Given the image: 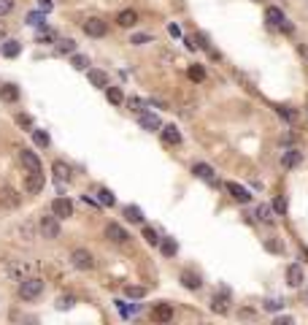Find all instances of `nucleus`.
Listing matches in <instances>:
<instances>
[{
    "label": "nucleus",
    "mask_w": 308,
    "mask_h": 325,
    "mask_svg": "<svg viewBox=\"0 0 308 325\" xmlns=\"http://www.w3.org/2000/svg\"><path fill=\"white\" fill-rule=\"evenodd\" d=\"M41 290H44V282L36 279V276H28V279L19 282V298L22 301H36L41 295Z\"/></svg>",
    "instance_id": "f257e3e1"
},
{
    "label": "nucleus",
    "mask_w": 308,
    "mask_h": 325,
    "mask_svg": "<svg viewBox=\"0 0 308 325\" xmlns=\"http://www.w3.org/2000/svg\"><path fill=\"white\" fill-rule=\"evenodd\" d=\"M70 263L78 271H92V268H95V257H92V252L84 249V247H78V249L70 252Z\"/></svg>",
    "instance_id": "f03ea898"
},
{
    "label": "nucleus",
    "mask_w": 308,
    "mask_h": 325,
    "mask_svg": "<svg viewBox=\"0 0 308 325\" xmlns=\"http://www.w3.org/2000/svg\"><path fill=\"white\" fill-rule=\"evenodd\" d=\"M38 228H41L44 238H60V217L54 211H52V214H44L41 222H38Z\"/></svg>",
    "instance_id": "7ed1b4c3"
},
{
    "label": "nucleus",
    "mask_w": 308,
    "mask_h": 325,
    "mask_svg": "<svg viewBox=\"0 0 308 325\" xmlns=\"http://www.w3.org/2000/svg\"><path fill=\"white\" fill-rule=\"evenodd\" d=\"M82 28H84V33H86L90 38H103L106 33H108V25H106L103 19H98V17L86 19V22L82 25Z\"/></svg>",
    "instance_id": "20e7f679"
},
{
    "label": "nucleus",
    "mask_w": 308,
    "mask_h": 325,
    "mask_svg": "<svg viewBox=\"0 0 308 325\" xmlns=\"http://www.w3.org/2000/svg\"><path fill=\"white\" fill-rule=\"evenodd\" d=\"M44 174L41 171H30L28 179H24V192H30V195H36V192H41L44 190Z\"/></svg>",
    "instance_id": "39448f33"
},
{
    "label": "nucleus",
    "mask_w": 308,
    "mask_h": 325,
    "mask_svg": "<svg viewBox=\"0 0 308 325\" xmlns=\"http://www.w3.org/2000/svg\"><path fill=\"white\" fill-rule=\"evenodd\" d=\"M19 203H22V198H19V192L14 187H3V190H0V206H3V209H16Z\"/></svg>",
    "instance_id": "423d86ee"
},
{
    "label": "nucleus",
    "mask_w": 308,
    "mask_h": 325,
    "mask_svg": "<svg viewBox=\"0 0 308 325\" xmlns=\"http://www.w3.org/2000/svg\"><path fill=\"white\" fill-rule=\"evenodd\" d=\"M106 238H108V241H114V244H124L130 236H127V230L122 228V225L108 222V225H106Z\"/></svg>",
    "instance_id": "0eeeda50"
},
{
    "label": "nucleus",
    "mask_w": 308,
    "mask_h": 325,
    "mask_svg": "<svg viewBox=\"0 0 308 325\" xmlns=\"http://www.w3.org/2000/svg\"><path fill=\"white\" fill-rule=\"evenodd\" d=\"M224 190L230 192L232 198H236V201H240V203H249L252 201V192L244 187V184H238V182H227L224 184Z\"/></svg>",
    "instance_id": "6e6552de"
},
{
    "label": "nucleus",
    "mask_w": 308,
    "mask_h": 325,
    "mask_svg": "<svg viewBox=\"0 0 308 325\" xmlns=\"http://www.w3.org/2000/svg\"><path fill=\"white\" fill-rule=\"evenodd\" d=\"M52 211H54L60 220H65V217H73V203H70V198H54V203H52Z\"/></svg>",
    "instance_id": "1a4fd4ad"
},
{
    "label": "nucleus",
    "mask_w": 308,
    "mask_h": 325,
    "mask_svg": "<svg viewBox=\"0 0 308 325\" xmlns=\"http://www.w3.org/2000/svg\"><path fill=\"white\" fill-rule=\"evenodd\" d=\"M140 128H144V130H152V133H154V130H160V128H162V125H160V117L157 114H152V111H140Z\"/></svg>",
    "instance_id": "9d476101"
},
{
    "label": "nucleus",
    "mask_w": 308,
    "mask_h": 325,
    "mask_svg": "<svg viewBox=\"0 0 308 325\" xmlns=\"http://www.w3.org/2000/svg\"><path fill=\"white\" fill-rule=\"evenodd\" d=\"M152 317L157 322H170L173 320V306H170V303H157L154 311H152Z\"/></svg>",
    "instance_id": "9b49d317"
},
{
    "label": "nucleus",
    "mask_w": 308,
    "mask_h": 325,
    "mask_svg": "<svg viewBox=\"0 0 308 325\" xmlns=\"http://www.w3.org/2000/svg\"><path fill=\"white\" fill-rule=\"evenodd\" d=\"M19 157H22V165H24L28 171H41V160H38V155H36V152L22 149V152H19Z\"/></svg>",
    "instance_id": "f8f14e48"
},
{
    "label": "nucleus",
    "mask_w": 308,
    "mask_h": 325,
    "mask_svg": "<svg viewBox=\"0 0 308 325\" xmlns=\"http://www.w3.org/2000/svg\"><path fill=\"white\" fill-rule=\"evenodd\" d=\"M265 19H268V25H270V28H281V25H284V11L276 9V6H268Z\"/></svg>",
    "instance_id": "ddd939ff"
},
{
    "label": "nucleus",
    "mask_w": 308,
    "mask_h": 325,
    "mask_svg": "<svg viewBox=\"0 0 308 325\" xmlns=\"http://www.w3.org/2000/svg\"><path fill=\"white\" fill-rule=\"evenodd\" d=\"M286 282H290V287H300V284H303V268H300L298 263H292V266L286 268Z\"/></svg>",
    "instance_id": "4468645a"
},
{
    "label": "nucleus",
    "mask_w": 308,
    "mask_h": 325,
    "mask_svg": "<svg viewBox=\"0 0 308 325\" xmlns=\"http://www.w3.org/2000/svg\"><path fill=\"white\" fill-rule=\"evenodd\" d=\"M136 22H138V14L132 9H124V11H119V14H116V25H119V28H132Z\"/></svg>",
    "instance_id": "2eb2a0df"
},
{
    "label": "nucleus",
    "mask_w": 308,
    "mask_h": 325,
    "mask_svg": "<svg viewBox=\"0 0 308 325\" xmlns=\"http://www.w3.org/2000/svg\"><path fill=\"white\" fill-rule=\"evenodd\" d=\"M52 174H54L57 182H70V165L62 163V160H57L54 165H52Z\"/></svg>",
    "instance_id": "dca6fc26"
},
{
    "label": "nucleus",
    "mask_w": 308,
    "mask_h": 325,
    "mask_svg": "<svg viewBox=\"0 0 308 325\" xmlns=\"http://www.w3.org/2000/svg\"><path fill=\"white\" fill-rule=\"evenodd\" d=\"M86 76H90V82L95 84V87H108V74H106V71H98V68H90L86 71Z\"/></svg>",
    "instance_id": "f3484780"
},
{
    "label": "nucleus",
    "mask_w": 308,
    "mask_h": 325,
    "mask_svg": "<svg viewBox=\"0 0 308 325\" xmlns=\"http://www.w3.org/2000/svg\"><path fill=\"white\" fill-rule=\"evenodd\" d=\"M227 303H230V301H227V290H222V295H214V301H211V309L214 311H216V314H227V309H230V306H227Z\"/></svg>",
    "instance_id": "a211bd4d"
},
{
    "label": "nucleus",
    "mask_w": 308,
    "mask_h": 325,
    "mask_svg": "<svg viewBox=\"0 0 308 325\" xmlns=\"http://www.w3.org/2000/svg\"><path fill=\"white\" fill-rule=\"evenodd\" d=\"M182 282H184L186 290H200V284H203L195 271H182Z\"/></svg>",
    "instance_id": "6ab92c4d"
},
{
    "label": "nucleus",
    "mask_w": 308,
    "mask_h": 325,
    "mask_svg": "<svg viewBox=\"0 0 308 325\" xmlns=\"http://www.w3.org/2000/svg\"><path fill=\"white\" fill-rule=\"evenodd\" d=\"M162 138H165V144H182V133H178L176 125H165V128H162Z\"/></svg>",
    "instance_id": "aec40b11"
},
{
    "label": "nucleus",
    "mask_w": 308,
    "mask_h": 325,
    "mask_svg": "<svg viewBox=\"0 0 308 325\" xmlns=\"http://www.w3.org/2000/svg\"><path fill=\"white\" fill-rule=\"evenodd\" d=\"M0 98H3L6 103H14V101H19V90L14 84H3V87H0Z\"/></svg>",
    "instance_id": "412c9836"
},
{
    "label": "nucleus",
    "mask_w": 308,
    "mask_h": 325,
    "mask_svg": "<svg viewBox=\"0 0 308 325\" xmlns=\"http://www.w3.org/2000/svg\"><path fill=\"white\" fill-rule=\"evenodd\" d=\"M192 174H198L200 179H206V182H214V168H211V165H206V163H195Z\"/></svg>",
    "instance_id": "4be33fe9"
},
{
    "label": "nucleus",
    "mask_w": 308,
    "mask_h": 325,
    "mask_svg": "<svg viewBox=\"0 0 308 325\" xmlns=\"http://www.w3.org/2000/svg\"><path fill=\"white\" fill-rule=\"evenodd\" d=\"M106 98H108V103H114V106L124 103V95H122V90H119V87H106Z\"/></svg>",
    "instance_id": "5701e85b"
},
{
    "label": "nucleus",
    "mask_w": 308,
    "mask_h": 325,
    "mask_svg": "<svg viewBox=\"0 0 308 325\" xmlns=\"http://www.w3.org/2000/svg\"><path fill=\"white\" fill-rule=\"evenodd\" d=\"M281 160H284L286 168H294V165H298L300 160H303V155H300L298 149H290V152H284V157H281Z\"/></svg>",
    "instance_id": "b1692460"
},
{
    "label": "nucleus",
    "mask_w": 308,
    "mask_h": 325,
    "mask_svg": "<svg viewBox=\"0 0 308 325\" xmlns=\"http://www.w3.org/2000/svg\"><path fill=\"white\" fill-rule=\"evenodd\" d=\"M160 249H162V255H165V257H176L178 244L173 241V238H165V241H160Z\"/></svg>",
    "instance_id": "393cba45"
},
{
    "label": "nucleus",
    "mask_w": 308,
    "mask_h": 325,
    "mask_svg": "<svg viewBox=\"0 0 308 325\" xmlns=\"http://www.w3.org/2000/svg\"><path fill=\"white\" fill-rule=\"evenodd\" d=\"M124 217H127L130 222H136V225H138V222H144V211H140L138 206H132V203L124 209Z\"/></svg>",
    "instance_id": "a878e982"
},
{
    "label": "nucleus",
    "mask_w": 308,
    "mask_h": 325,
    "mask_svg": "<svg viewBox=\"0 0 308 325\" xmlns=\"http://www.w3.org/2000/svg\"><path fill=\"white\" fill-rule=\"evenodd\" d=\"M57 52L60 55H73V52H76V41H73V38H62V41L57 44Z\"/></svg>",
    "instance_id": "bb28decb"
},
{
    "label": "nucleus",
    "mask_w": 308,
    "mask_h": 325,
    "mask_svg": "<svg viewBox=\"0 0 308 325\" xmlns=\"http://www.w3.org/2000/svg\"><path fill=\"white\" fill-rule=\"evenodd\" d=\"M19 52H22L19 41H6V44H3V57H16Z\"/></svg>",
    "instance_id": "cd10ccee"
},
{
    "label": "nucleus",
    "mask_w": 308,
    "mask_h": 325,
    "mask_svg": "<svg viewBox=\"0 0 308 325\" xmlns=\"http://www.w3.org/2000/svg\"><path fill=\"white\" fill-rule=\"evenodd\" d=\"M70 65H73L76 71H90V60H86L84 55H73V57H70Z\"/></svg>",
    "instance_id": "c85d7f7f"
},
{
    "label": "nucleus",
    "mask_w": 308,
    "mask_h": 325,
    "mask_svg": "<svg viewBox=\"0 0 308 325\" xmlns=\"http://www.w3.org/2000/svg\"><path fill=\"white\" fill-rule=\"evenodd\" d=\"M254 217L257 220H262V222H273V211H270V206H257V211H254Z\"/></svg>",
    "instance_id": "c756f323"
},
{
    "label": "nucleus",
    "mask_w": 308,
    "mask_h": 325,
    "mask_svg": "<svg viewBox=\"0 0 308 325\" xmlns=\"http://www.w3.org/2000/svg\"><path fill=\"white\" fill-rule=\"evenodd\" d=\"M124 295H127V298H144V295H146V287H140V284H127V287H124Z\"/></svg>",
    "instance_id": "7c9ffc66"
},
{
    "label": "nucleus",
    "mask_w": 308,
    "mask_h": 325,
    "mask_svg": "<svg viewBox=\"0 0 308 325\" xmlns=\"http://www.w3.org/2000/svg\"><path fill=\"white\" fill-rule=\"evenodd\" d=\"M186 74H190L192 82H203V79H206V68H203V65H190Z\"/></svg>",
    "instance_id": "2f4dec72"
},
{
    "label": "nucleus",
    "mask_w": 308,
    "mask_h": 325,
    "mask_svg": "<svg viewBox=\"0 0 308 325\" xmlns=\"http://www.w3.org/2000/svg\"><path fill=\"white\" fill-rule=\"evenodd\" d=\"M144 238L152 244V247H157V244L162 241V238H160V233H157V230H154V228H144Z\"/></svg>",
    "instance_id": "473e14b6"
},
{
    "label": "nucleus",
    "mask_w": 308,
    "mask_h": 325,
    "mask_svg": "<svg viewBox=\"0 0 308 325\" xmlns=\"http://www.w3.org/2000/svg\"><path fill=\"white\" fill-rule=\"evenodd\" d=\"M32 138H36L38 147H49V133L46 130H32Z\"/></svg>",
    "instance_id": "72a5a7b5"
},
{
    "label": "nucleus",
    "mask_w": 308,
    "mask_h": 325,
    "mask_svg": "<svg viewBox=\"0 0 308 325\" xmlns=\"http://www.w3.org/2000/svg\"><path fill=\"white\" fill-rule=\"evenodd\" d=\"M28 22L32 25V28H41L44 25V11H32V14H28Z\"/></svg>",
    "instance_id": "f704fd0d"
},
{
    "label": "nucleus",
    "mask_w": 308,
    "mask_h": 325,
    "mask_svg": "<svg viewBox=\"0 0 308 325\" xmlns=\"http://www.w3.org/2000/svg\"><path fill=\"white\" fill-rule=\"evenodd\" d=\"M273 211H276V214H286V198L284 195H278L276 201H273Z\"/></svg>",
    "instance_id": "c9c22d12"
},
{
    "label": "nucleus",
    "mask_w": 308,
    "mask_h": 325,
    "mask_svg": "<svg viewBox=\"0 0 308 325\" xmlns=\"http://www.w3.org/2000/svg\"><path fill=\"white\" fill-rule=\"evenodd\" d=\"M262 306H265L268 311H278L281 306H284V301H278V298H268V301L262 303Z\"/></svg>",
    "instance_id": "e433bc0d"
},
{
    "label": "nucleus",
    "mask_w": 308,
    "mask_h": 325,
    "mask_svg": "<svg viewBox=\"0 0 308 325\" xmlns=\"http://www.w3.org/2000/svg\"><path fill=\"white\" fill-rule=\"evenodd\" d=\"M98 195H100V203H103V206H114V195H111V190H100Z\"/></svg>",
    "instance_id": "4c0bfd02"
},
{
    "label": "nucleus",
    "mask_w": 308,
    "mask_h": 325,
    "mask_svg": "<svg viewBox=\"0 0 308 325\" xmlns=\"http://www.w3.org/2000/svg\"><path fill=\"white\" fill-rule=\"evenodd\" d=\"M73 303H76V298H73V295H62V298L57 301V309H70Z\"/></svg>",
    "instance_id": "58836bf2"
},
{
    "label": "nucleus",
    "mask_w": 308,
    "mask_h": 325,
    "mask_svg": "<svg viewBox=\"0 0 308 325\" xmlns=\"http://www.w3.org/2000/svg\"><path fill=\"white\" fill-rule=\"evenodd\" d=\"M127 106H130V111H136V114H140V111H144V101H140V98H130V101H127Z\"/></svg>",
    "instance_id": "ea45409f"
},
{
    "label": "nucleus",
    "mask_w": 308,
    "mask_h": 325,
    "mask_svg": "<svg viewBox=\"0 0 308 325\" xmlns=\"http://www.w3.org/2000/svg\"><path fill=\"white\" fill-rule=\"evenodd\" d=\"M52 41H54V33H52V30H41V33H38V44H52Z\"/></svg>",
    "instance_id": "a19ab883"
},
{
    "label": "nucleus",
    "mask_w": 308,
    "mask_h": 325,
    "mask_svg": "<svg viewBox=\"0 0 308 325\" xmlns=\"http://www.w3.org/2000/svg\"><path fill=\"white\" fill-rule=\"evenodd\" d=\"M11 9H14V0H0V17L11 14Z\"/></svg>",
    "instance_id": "79ce46f5"
},
{
    "label": "nucleus",
    "mask_w": 308,
    "mask_h": 325,
    "mask_svg": "<svg viewBox=\"0 0 308 325\" xmlns=\"http://www.w3.org/2000/svg\"><path fill=\"white\" fill-rule=\"evenodd\" d=\"M149 41H152V38L146 36V33H138V36H132V38H130V44H136V46H140V44H149Z\"/></svg>",
    "instance_id": "37998d69"
},
{
    "label": "nucleus",
    "mask_w": 308,
    "mask_h": 325,
    "mask_svg": "<svg viewBox=\"0 0 308 325\" xmlns=\"http://www.w3.org/2000/svg\"><path fill=\"white\" fill-rule=\"evenodd\" d=\"M278 114L284 117V119H290V122H294V119H298V114H294L292 109H278Z\"/></svg>",
    "instance_id": "c03bdc74"
},
{
    "label": "nucleus",
    "mask_w": 308,
    "mask_h": 325,
    "mask_svg": "<svg viewBox=\"0 0 308 325\" xmlns=\"http://www.w3.org/2000/svg\"><path fill=\"white\" fill-rule=\"evenodd\" d=\"M38 6H41V11H44V14H49V11L54 9V3H52V0H38Z\"/></svg>",
    "instance_id": "a18cd8bd"
},
{
    "label": "nucleus",
    "mask_w": 308,
    "mask_h": 325,
    "mask_svg": "<svg viewBox=\"0 0 308 325\" xmlns=\"http://www.w3.org/2000/svg\"><path fill=\"white\" fill-rule=\"evenodd\" d=\"M16 122L22 125V128H30V125H32V119H30L28 114H19V117H16Z\"/></svg>",
    "instance_id": "49530a36"
},
{
    "label": "nucleus",
    "mask_w": 308,
    "mask_h": 325,
    "mask_svg": "<svg viewBox=\"0 0 308 325\" xmlns=\"http://www.w3.org/2000/svg\"><path fill=\"white\" fill-rule=\"evenodd\" d=\"M265 247L270 249V252H281V244H278V241H273V238H268V241H265Z\"/></svg>",
    "instance_id": "de8ad7c7"
},
{
    "label": "nucleus",
    "mask_w": 308,
    "mask_h": 325,
    "mask_svg": "<svg viewBox=\"0 0 308 325\" xmlns=\"http://www.w3.org/2000/svg\"><path fill=\"white\" fill-rule=\"evenodd\" d=\"M168 33H170L173 38H182V28H178V25H170V28H168Z\"/></svg>",
    "instance_id": "09e8293b"
},
{
    "label": "nucleus",
    "mask_w": 308,
    "mask_h": 325,
    "mask_svg": "<svg viewBox=\"0 0 308 325\" xmlns=\"http://www.w3.org/2000/svg\"><path fill=\"white\" fill-rule=\"evenodd\" d=\"M84 203H86V206H92V209H98V206H100L95 198H90V195H84Z\"/></svg>",
    "instance_id": "8fccbe9b"
},
{
    "label": "nucleus",
    "mask_w": 308,
    "mask_h": 325,
    "mask_svg": "<svg viewBox=\"0 0 308 325\" xmlns=\"http://www.w3.org/2000/svg\"><path fill=\"white\" fill-rule=\"evenodd\" d=\"M292 322V317H278V320H276V325H290Z\"/></svg>",
    "instance_id": "3c124183"
}]
</instances>
